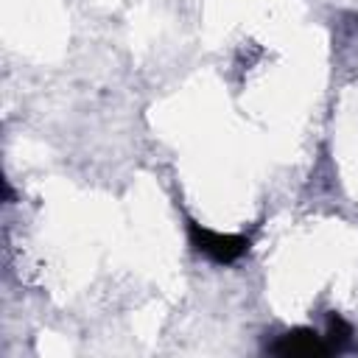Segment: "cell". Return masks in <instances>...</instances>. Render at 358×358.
<instances>
[{"instance_id":"6da1fadb","label":"cell","mask_w":358,"mask_h":358,"mask_svg":"<svg viewBox=\"0 0 358 358\" xmlns=\"http://www.w3.org/2000/svg\"><path fill=\"white\" fill-rule=\"evenodd\" d=\"M187 232H190V243L201 255L215 260V263H232L241 255H246V249H249V238L246 235L215 232V229H207V227H201L196 221H187Z\"/></svg>"},{"instance_id":"7a4b0ae2","label":"cell","mask_w":358,"mask_h":358,"mask_svg":"<svg viewBox=\"0 0 358 358\" xmlns=\"http://www.w3.org/2000/svg\"><path fill=\"white\" fill-rule=\"evenodd\" d=\"M271 352H277V355H330V347H327L324 336H319L316 330L299 327V330L280 336L271 344Z\"/></svg>"},{"instance_id":"3957f363","label":"cell","mask_w":358,"mask_h":358,"mask_svg":"<svg viewBox=\"0 0 358 358\" xmlns=\"http://www.w3.org/2000/svg\"><path fill=\"white\" fill-rule=\"evenodd\" d=\"M324 341H327L330 352H341V350H347L350 341H352V327H350V322H344L338 313H330V316H327Z\"/></svg>"}]
</instances>
